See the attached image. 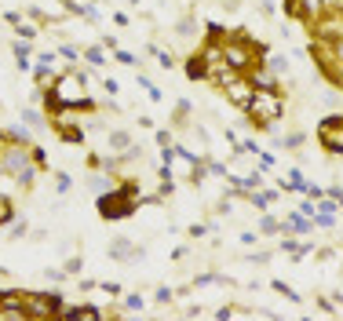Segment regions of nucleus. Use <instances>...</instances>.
<instances>
[{"label":"nucleus","mask_w":343,"mask_h":321,"mask_svg":"<svg viewBox=\"0 0 343 321\" xmlns=\"http://www.w3.org/2000/svg\"><path fill=\"white\" fill-rule=\"evenodd\" d=\"M44 99H48V110H55V106H73V110H81V113L95 110V99L88 95V73L84 70L59 73L51 81V88L44 91Z\"/></svg>","instance_id":"obj_1"},{"label":"nucleus","mask_w":343,"mask_h":321,"mask_svg":"<svg viewBox=\"0 0 343 321\" xmlns=\"http://www.w3.org/2000/svg\"><path fill=\"white\" fill-rule=\"evenodd\" d=\"M245 117H248V124L256 132H274V120L285 117V95L277 88H256Z\"/></svg>","instance_id":"obj_2"},{"label":"nucleus","mask_w":343,"mask_h":321,"mask_svg":"<svg viewBox=\"0 0 343 321\" xmlns=\"http://www.w3.org/2000/svg\"><path fill=\"white\" fill-rule=\"evenodd\" d=\"M26 303V317H55L62 314V292H22Z\"/></svg>","instance_id":"obj_3"},{"label":"nucleus","mask_w":343,"mask_h":321,"mask_svg":"<svg viewBox=\"0 0 343 321\" xmlns=\"http://www.w3.org/2000/svg\"><path fill=\"white\" fill-rule=\"evenodd\" d=\"M318 143H321L325 154L343 157V113H329L318 124Z\"/></svg>","instance_id":"obj_4"},{"label":"nucleus","mask_w":343,"mask_h":321,"mask_svg":"<svg viewBox=\"0 0 343 321\" xmlns=\"http://www.w3.org/2000/svg\"><path fill=\"white\" fill-rule=\"evenodd\" d=\"M219 91H223V99H226L230 106H238V110L245 113L248 102H252V95H256V84H252V77H248V73H234V77H230Z\"/></svg>","instance_id":"obj_5"},{"label":"nucleus","mask_w":343,"mask_h":321,"mask_svg":"<svg viewBox=\"0 0 343 321\" xmlns=\"http://www.w3.org/2000/svg\"><path fill=\"white\" fill-rule=\"evenodd\" d=\"M248 77H252V84H256V88H277V84H281V77H277V73H274L267 62H259L252 73H248Z\"/></svg>","instance_id":"obj_6"},{"label":"nucleus","mask_w":343,"mask_h":321,"mask_svg":"<svg viewBox=\"0 0 343 321\" xmlns=\"http://www.w3.org/2000/svg\"><path fill=\"white\" fill-rule=\"evenodd\" d=\"M186 77L190 81H208V62H205L201 51H194L190 58H186Z\"/></svg>","instance_id":"obj_7"},{"label":"nucleus","mask_w":343,"mask_h":321,"mask_svg":"<svg viewBox=\"0 0 343 321\" xmlns=\"http://www.w3.org/2000/svg\"><path fill=\"white\" fill-rule=\"evenodd\" d=\"M110 255H113V259H143V248H135L132 241H124V237H121V241L110 244Z\"/></svg>","instance_id":"obj_8"},{"label":"nucleus","mask_w":343,"mask_h":321,"mask_svg":"<svg viewBox=\"0 0 343 321\" xmlns=\"http://www.w3.org/2000/svg\"><path fill=\"white\" fill-rule=\"evenodd\" d=\"M62 314H66V317H88V321L106 317V310H99V307H81V303H77V307H66Z\"/></svg>","instance_id":"obj_9"},{"label":"nucleus","mask_w":343,"mask_h":321,"mask_svg":"<svg viewBox=\"0 0 343 321\" xmlns=\"http://www.w3.org/2000/svg\"><path fill=\"white\" fill-rule=\"evenodd\" d=\"M84 62L91 70H106V48L102 44H95V48H84Z\"/></svg>","instance_id":"obj_10"},{"label":"nucleus","mask_w":343,"mask_h":321,"mask_svg":"<svg viewBox=\"0 0 343 321\" xmlns=\"http://www.w3.org/2000/svg\"><path fill=\"white\" fill-rule=\"evenodd\" d=\"M15 219V201H11V194L0 190V226H8Z\"/></svg>","instance_id":"obj_11"},{"label":"nucleus","mask_w":343,"mask_h":321,"mask_svg":"<svg viewBox=\"0 0 343 321\" xmlns=\"http://www.w3.org/2000/svg\"><path fill=\"white\" fill-rule=\"evenodd\" d=\"M146 51L157 58V66H161V70H172V66H176V62H172V51H168V48H157V44H150Z\"/></svg>","instance_id":"obj_12"},{"label":"nucleus","mask_w":343,"mask_h":321,"mask_svg":"<svg viewBox=\"0 0 343 321\" xmlns=\"http://www.w3.org/2000/svg\"><path fill=\"white\" fill-rule=\"evenodd\" d=\"M321 73H325V81H329V84L343 88V62H332V66H321Z\"/></svg>","instance_id":"obj_13"},{"label":"nucleus","mask_w":343,"mask_h":321,"mask_svg":"<svg viewBox=\"0 0 343 321\" xmlns=\"http://www.w3.org/2000/svg\"><path fill=\"white\" fill-rule=\"evenodd\" d=\"M270 288H274V292L281 296V299H289V303H300V292H296L292 285H285V281H270Z\"/></svg>","instance_id":"obj_14"},{"label":"nucleus","mask_w":343,"mask_h":321,"mask_svg":"<svg viewBox=\"0 0 343 321\" xmlns=\"http://www.w3.org/2000/svg\"><path fill=\"white\" fill-rule=\"evenodd\" d=\"M194 29H197V19H194V15H183V19L176 22V37H190Z\"/></svg>","instance_id":"obj_15"},{"label":"nucleus","mask_w":343,"mask_h":321,"mask_svg":"<svg viewBox=\"0 0 343 321\" xmlns=\"http://www.w3.org/2000/svg\"><path fill=\"white\" fill-rule=\"evenodd\" d=\"M113 58H117L121 66H132V70L139 66V55H135V51H128V48H113Z\"/></svg>","instance_id":"obj_16"},{"label":"nucleus","mask_w":343,"mask_h":321,"mask_svg":"<svg viewBox=\"0 0 343 321\" xmlns=\"http://www.w3.org/2000/svg\"><path fill=\"white\" fill-rule=\"evenodd\" d=\"M37 33H40V29L33 26V22H19V26H15V37H22V40H37Z\"/></svg>","instance_id":"obj_17"},{"label":"nucleus","mask_w":343,"mask_h":321,"mask_svg":"<svg viewBox=\"0 0 343 321\" xmlns=\"http://www.w3.org/2000/svg\"><path fill=\"white\" fill-rule=\"evenodd\" d=\"M22 120H26V128H44V113L33 110V106H29V110H22Z\"/></svg>","instance_id":"obj_18"},{"label":"nucleus","mask_w":343,"mask_h":321,"mask_svg":"<svg viewBox=\"0 0 343 321\" xmlns=\"http://www.w3.org/2000/svg\"><path fill=\"white\" fill-rule=\"evenodd\" d=\"M259 234H281V219L263 216V219H259Z\"/></svg>","instance_id":"obj_19"},{"label":"nucleus","mask_w":343,"mask_h":321,"mask_svg":"<svg viewBox=\"0 0 343 321\" xmlns=\"http://www.w3.org/2000/svg\"><path fill=\"white\" fill-rule=\"evenodd\" d=\"M314 226H321V230H332V226H336V212H314Z\"/></svg>","instance_id":"obj_20"},{"label":"nucleus","mask_w":343,"mask_h":321,"mask_svg":"<svg viewBox=\"0 0 343 321\" xmlns=\"http://www.w3.org/2000/svg\"><path fill=\"white\" fill-rule=\"evenodd\" d=\"M59 55H62V58H73V62H77V58H84V51L73 48V44H59Z\"/></svg>","instance_id":"obj_21"},{"label":"nucleus","mask_w":343,"mask_h":321,"mask_svg":"<svg viewBox=\"0 0 343 321\" xmlns=\"http://www.w3.org/2000/svg\"><path fill=\"white\" fill-rule=\"evenodd\" d=\"M55 190H59V194H70V190H73V179H70L66 172H59V175H55Z\"/></svg>","instance_id":"obj_22"},{"label":"nucleus","mask_w":343,"mask_h":321,"mask_svg":"<svg viewBox=\"0 0 343 321\" xmlns=\"http://www.w3.org/2000/svg\"><path fill=\"white\" fill-rule=\"evenodd\" d=\"M281 146H285V150H296V146H303V132H292V135H281Z\"/></svg>","instance_id":"obj_23"},{"label":"nucleus","mask_w":343,"mask_h":321,"mask_svg":"<svg viewBox=\"0 0 343 321\" xmlns=\"http://www.w3.org/2000/svg\"><path fill=\"white\" fill-rule=\"evenodd\" d=\"M153 299H157V303H161V307H164V303H172V299H176V292H172V288H168V285H161V288H157V292H153Z\"/></svg>","instance_id":"obj_24"},{"label":"nucleus","mask_w":343,"mask_h":321,"mask_svg":"<svg viewBox=\"0 0 343 321\" xmlns=\"http://www.w3.org/2000/svg\"><path fill=\"white\" fill-rule=\"evenodd\" d=\"M124 310H143V296H139V292L124 296Z\"/></svg>","instance_id":"obj_25"},{"label":"nucleus","mask_w":343,"mask_h":321,"mask_svg":"<svg viewBox=\"0 0 343 321\" xmlns=\"http://www.w3.org/2000/svg\"><path fill=\"white\" fill-rule=\"evenodd\" d=\"M84 270V259L81 255H77V259H70V263H66V274H70V278H73V274H81Z\"/></svg>","instance_id":"obj_26"},{"label":"nucleus","mask_w":343,"mask_h":321,"mask_svg":"<svg viewBox=\"0 0 343 321\" xmlns=\"http://www.w3.org/2000/svg\"><path fill=\"white\" fill-rule=\"evenodd\" d=\"M102 91H106V95H117V91H121V84H117L113 77H102Z\"/></svg>","instance_id":"obj_27"},{"label":"nucleus","mask_w":343,"mask_h":321,"mask_svg":"<svg viewBox=\"0 0 343 321\" xmlns=\"http://www.w3.org/2000/svg\"><path fill=\"white\" fill-rule=\"evenodd\" d=\"M26 230H29V226H26V219H19V223L11 219V237H22Z\"/></svg>","instance_id":"obj_28"},{"label":"nucleus","mask_w":343,"mask_h":321,"mask_svg":"<svg viewBox=\"0 0 343 321\" xmlns=\"http://www.w3.org/2000/svg\"><path fill=\"white\" fill-rule=\"evenodd\" d=\"M259 168H263V172H270V168H274V157L263 154V150H259Z\"/></svg>","instance_id":"obj_29"},{"label":"nucleus","mask_w":343,"mask_h":321,"mask_svg":"<svg viewBox=\"0 0 343 321\" xmlns=\"http://www.w3.org/2000/svg\"><path fill=\"white\" fill-rule=\"evenodd\" d=\"M99 288H102V292H110V296H121V285L117 281H102Z\"/></svg>","instance_id":"obj_30"},{"label":"nucleus","mask_w":343,"mask_h":321,"mask_svg":"<svg viewBox=\"0 0 343 321\" xmlns=\"http://www.w3.org/2000/svg\"><path fill=\"white\" fill-rule=\"evenodd\" d=\"M256 241H259V230H245L241 234V244H256Z\"/></svg>","instance_id":"obj_31"},{"label":"nucleus","mask_w":343,"mask_h":321,"mask_svg":"<svg viewBox=\"0 0 343 321\" xmlns=\"http://www.w3.org/2000/svg\"><path fill=\"white\" fill-rule=\"evenodd\" d=\"M208 234V226L205 223H197V226H190V237H205Z\"/></svg>","instance_id":"obj_32"},{"label":"nucleus","mask_w":343,"mask_h":321,"mask_svg":"<svg viewBox=\"0 0 343 321\" xmlns=\"http://www.w3.org/2000/svg\"><path fill=\"white\" fill-rule=\"evenodd\" d=\"M248 259H252V263H270V252H252Z\"/></svg>","instance_id":"obj_33"},{"label":"nucleus","mask_w":343,"mask_h":321,"mask_svg":"<svg viewBox=\"0 0 343 321\" xmlns=\"http://www.w3.org/2000/svg\"><path fill=\"white\" fill-rule=\"evenodd\" d=\"M113 22H117V26L124 29V26H128V22H132V19H128V15H124V11H117V15H113Z\"/></svg>","instance_id":"obj_34"},{"label":"nucleus","mask_w":343,"mask_h":321,"mask_svg":"<svg viewBox=\"0 0 343 321\" xmlns=\"http://www.w3.org/2000/svg\"><path fill=\"white\" fill-rule=\"evenodd\" d=\"M325 8L329 11H343V0H325Z\"/></svg>","instance_id":"obj_35"},{"label":"nucleus","mask_w":343,"mask_h":321,"mask_svg":"<svg viewBox=\"0 0 343 321\" xmlns=\"http://www.w3.org/2000/svg\"><path fill=\"white\" fill-rule=\"evenodd\" d=\"M128 4H139V0H128Z\"/></svg>","instance_id":"obj_36"},{"label":"nucleus","mask_w":343,"mask_h":321,"mask_svg":"<svg viewBox=\"0 0 343 321\" xmlns=\"http://www.w3.org/2000/svg\"><path fill=\"white\" fill-rule=\"evenodd\" d=\"M339 248H343V241H339Z\"/></svg>","instance_id":"obj_37"}]
</instances>
